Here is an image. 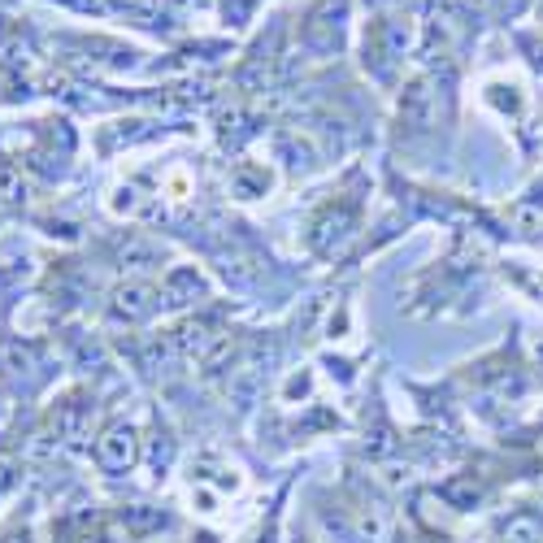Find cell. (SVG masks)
<instances>
[{
    "label": "cell",
    "mask_w": 543,
    "mask_h": 543,
    "mask_svg": "<svg viewBox=\"0 0 543 543\" xmlns=\"http://www.w3.org/2000/svg\"><path fill=\"white\" fill-rule=\"evenodd\" d=\"M135 457H140V439H135V431L126 422H113L109 431L96 439V461L105 474H126L135 465Z\"/></svg>",
    "instance_id": "obj_1"
},
{
    "label": "cell",
    "mask_w": 543,
    "mask_h": 543,
    "mask_svg": "<svg viewBox=\"0 0 543 543\" xmlns=\"http://www.w3.org/2000/svg\"><path fill=\"white\" fill-rule=\"evenodd\" d=\"M344 14H348V0H322V5L309 14L305 44L318 48V53H331V48L339 44V31H344Z\"/></svg>",
    "instance_id": "obj_2"
},
{
    "label": "cell",
    "mask_w": 543,
    "mask_h": 543,
    "mask_svg": "<svg viewBox=\"0 0 543 543\" xmlns=\"http://www.w3.org/2000/svg\"><path fill=\"white\" fill-rule=\"evenodd\" d=\"M153 296H157V292H153L148 283H122L118 292H113V300H109V318H113V322H126V326L144 322L148 313L157 309Z\"/></svg>",
    "instance_id": "obj_3"
},
{
    "label": "cell",
    "mask_w": 543,
    "mask_h": 543,
    "mask_svg": "<svg viewBox=\"0 0 543 543\" xmlns=\"http://www.w3.org/2000/svg\"><path fill=\"white\" fill-rule=\"evenodd\" d=\"M348 231H352V209L348 205H326L318 213V222H313V248L331 252L339 239H348Z\"/></svg>",
    "instance_id": "obj_4"
},
{
    "label": "cell",
    "mask_w": 543,
    "mask_h": 543,
    "mask_svg": "<svg viewBox=\"0 0 543 543\" xmlns=\"http://www.w3.org/2000/svg\"><path fill=\"white\" fill-rule=\"evenodd\" d=\"M400 122L413 126V131H426L435 122V92L426 83H409L400 96Z\"/></svg>",
    "instance_id": "obj_5"
},
{
    "label": "cell",
    "mask_w": 543,
    "mask_h": 543,
    "mask_svg": "<svg viewBox=\"0 0 543 543\" xmlns=\"http://www.w3.org/2000/svg\"><path fill=\"white\" fill-rule=\"evenodd\" d=\"M222 339H226V335H218V331H213V326H209V322H200V318H192V322H183V326H179V331H174V344H179V348L187 352V357H200V361H205V357H209V352H213V348H218V344H222Z\"/></svg>",
    "instance_id": "obj_6"
},
{
    "label": "cell",
    "mask_w": 543,
    "mask_h": 543,
    "mask_svg": "<svg viewBox=\"0 0 543 543\" xmlns=\"http://www.w3.org/2000/svg\"><path fill=\"white\" fill-rule=\"evenodd\" d=\"M209 287L205 279L192 270V265H179V270L166 274V287H161V296H166V305H192L196 296H205Z\"/></svg>",
    "instance_id": "obj_7"
},
{
    "label": "cell",
    "mask_w": 543,
    "mask_h": 543,
    "mask_svg": "<svg viewBox=\"0 0 543 543\" xmlns=\"http://www.w3.org/2000/svg\"><path fill=\"white\" fill-rule=\"evenodd\" d=\"M27 196H31V183H27V174H22V166L0 157V200H5L9 209H22Z\"/></svg>",
    "instance_id": "obj_8"
},
{
    "label": "cell",
    "mask_w": 543,
    "mask_h": 543,
    "mask_svg": "<svg viewBox=\"0 0 543 543\" xmlns=\"http://www.w3.org/2000/svg\"><path fill=\"white\" fill-rule=\"evenodd\" d=\"M231 187H235V196H265V187H270V170L265 166H252V161H239L235 174H231Z\"/></svg>",
    "instance_id": "obj_9"
},
{
    "label": "cell",
    "mask_w": 543,
    "mask_h": 543,
    "mask_svg": "<svg viewBox=\"0 0 543 543\" xmlns=\"http://www.w3.org/2000/svg\"><path fill=\"white\" fill-rule=\"evenodd\" d=\"M504 543H539L543 539V517L539 513H517L504 522Z\"/></svg>",
    "instance_id": "obj_10"
},
{
    "label": "cell",
    "mask_w": 543,
    "mask_h": 543,
    "mask_svg": "<svg viewBox=\"0 0 543 543\" xmlns=\"http://www.w3.org/2000/svg\"><path fill=\"white\" fill-rule=\"evenodd\" d=\"M31 57V40L22 35L18 22H9V27H0V61H9V66H22V61Z\"/></svg>",
    "instance_id": "obj_11"
},
{
    "label": "cell",
    "mask_w": 543,
    "mask_h": 543,
    "mask_svg": "<svg viewBox=\"0 0 543 543\" xmlns=\"http://www.w3.org/2000/svg\"><path fill=\"white\" fill-rule=\"evenodd\" d=\"M0 365H5L9 374H27L35 357H31V348L27 344H18V339H5V348H0Z\"/></svg>",
    "instance_id": "obj_12"
},
{
    "label": "cell",
    "mask_w": 543,
    "mask_h": 543,
    "mask_svg": "<svg viewBox=\"0 0 543 543\" xmlns=\"http://www.w3.org/2000/svg\"><path fill=\"white\" fill-rule=\"evenodd\" d=\"M444 500H448V504H470V500H478V483H474V474L452 478V483L444 487Z\"/></svg>",
    "instance_id": "obj_13"
},
{
    "label": "cell",
    "mask_w": 543,
    "mask_h": 543,
    "mask_svg": "<svg viewBox=\"0 0 543 543\" xmlns=\"http://www.w3.org/2000/svg\"><path fill=\"white\" fill-rule=\"evenodd\" d=\"M14 483H18V457L0 448V496H5V491L14 487Z\"/></svg>",
    "instance_id": "obj_14"
},
{
    "label": "cell",
    "mask_w": 543,
    "mask_h": 543,
    "mask_svg": "<svg viewBox=\"0 0 543 543\" xmlns=\"http://www.w3.org/2000/svg\"><path fill=\"white\" fill-rule=\"evenodd\" d=\"M122 522H131L135 530H148V526H157V522H161V513H140V509H126V513H122Z\"/></svg>",
    "instance_id": "obj_15"
},
{
    "label": "cell",
    "mask_w": 543,
    "mask_h": 543,
    "mask_svg": "<svg viewBox=\"0 0 543 543\" xmlns=\"http://www.w3.org/2000/svg\"><path fill=\"white\" fill-rule=\"evenodd\" d=\"M5 543H27V530H22V535H18V530H14V535H9Z\"/></svg>",
    "instance_id": "obj_16"
},
{
    "label": "cell",
    "mask_w": 543,
    "mask_h": 543,
    "mask_svg": "<svg viewBox=\"0 0 543 543\" xmlns=\"http://www.w3.org/2000/svg\"><path fill=\"white\" fill-rule=\"evenodd\" d=\"M418 543H439V539H418Z\"/></svg>",
    "instance_id": "obj_17"
},
{
    "label": "cell",
    "mask_w": 543,
    "mask_h": 543,
    "mask_svg": "<svg viewBox=\"0 0 543 543\" xmlns=\"http://www.w3.org/2000/svg\"><path fill=\"white\" fill-rule=\"evenodd\" d=\"M539 18H543V5H539Z\"/></svg>",
    "instance_id": "obj_18"
}]
</instances>
